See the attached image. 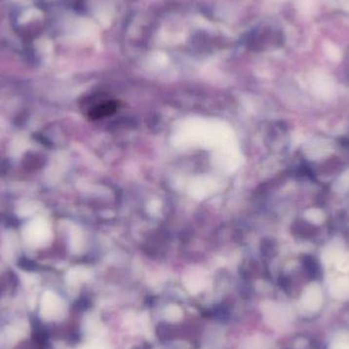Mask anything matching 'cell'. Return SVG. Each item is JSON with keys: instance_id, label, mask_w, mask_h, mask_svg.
Instances as JSON below:
<instances>
[{"instance_id": "6da1fadb", "label": "cell", "mask_w": 349, "mask_h": 349, "mask_svg": "<svg viewBox=\"0 0 349 349\" xmlns=\"http://www.w3.org/2000/svg\"><path fill=\"white\" fill-rule=\"evenodd\" d=\"M301 301L303 304V308L307 310L310 311L318 310L321 308L323 301L322 292L320 288L317 286H311L310 288H309L303 294Z\"/></svg>"}, {"instance_id": "7a4b0ae2", "label": "cell", "mask_w": 349, "mask_h": 349, "mask_svg": "<svg viewBox=\"0 0 349 349\" xmlns=\"http://www.w3.org/2000/svg\"><path fill=\"white\" fill-rule=\"evenodd\" d=\"M116 103L112 102V101H107L105 103L98 105L97 107L94 108V110H92L90 116L92 118H100V117L112 115L113 113L116 112Z\"/></svg>"}, {"instance_id": "3957f363", "label": "cell", "mask_w": 349, "mask_h": 349, "mask_svg": "<svg viewBox=\"0 0 349 349\" xmlns=\"http://www.w3.org/2000/svg\"><path fill=\"white\" fill-rule=\"evenodd\" d=\"M332 293L336 298H339V299H344L349 297V281L338 282L334 286Z\"/></svg>"}, {"instance_id": "277c9868", "label": "cell", "mask_w": 349, "mask_h": 349, "mask_svg": "<svg viewBox=\"0 0 349 349\" xmlns=\"http://www.w3.org/2000/svg\"><path fill=\"white\" fill-rule=\"evenodd\" d=\"M19 349H44V345H42L39 342L35 341L34 339H32V341L30 342H26L24 344L19 345Z\"/></svg>"}, {"instance_id": "5b68a950", "label": "cell", "mask_w": 349, "mask_h": 349, "mask_svg": "<svg viewBox=\"0 0 349 349\" xmlns=\"http://www.w3.org/2000/svg\"><path fill=\"white\" fill-rule=\"evenodd\" d=\"M332 349H349V341L345 339H339L333 343Z\"/></svg>"}]
</instances>
